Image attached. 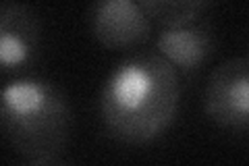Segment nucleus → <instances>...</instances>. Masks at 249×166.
I'll list each match as a JSON object with an SVG mask.
<instances>
[{"mask_svg": "<svg viewBox=\"0 0 249 166\" xmlns=\"http://www.w3.org/2000/svg\"><path fill=\"white\" fill-rule=\"evenodd\" d=\"M42 52V25L31 6L0 2V75H25Z\"/></svg>", "mask_w": 249, "mask_h": 166, "instance_id": "obj_4", "label": "nucleus"}, {"mask_svg": "<svg viewBox=\"0 0 249 166\" xmlns=\"http://www.w3.org/2000/svg\"><path fill=\"white\" fill-rule=\"evenodd\" d=\"M181 104V75L158 52L127 56L100 92V116L114 139L145 146L175 123Z\"/></svg>", "mask_w": 249, "mask_h": 166, "instance_id": "obj_1", "label": "nucleus"}, {"mask_svg": "<svg viewBox=\"0 0 249 166\" xmlns=\"http://www.w3.org/2000/svg\"><path fill=\"white\" fill-rule=\"evenodd\" d=\"M152 23L175 27L197 21L210 0H139Z\"/></svg>", "mask_w": 249, "mask_h": 166, "instance_id": "obj_7", "label": "nucleus"}, {"mask_svg": "<svg viewBox=\"0 0 249 166\" xmlns=\"http://www.w3.org/2000/svg\"><path fill=\"white\" fill-rule=\"evenodd\" d=\"M204 110L218 127L245 133L249 125V62L247 58L224 60L210 75L204 93Z\"/></svg>", "mask_w": 249, "mask_h": 166, "instance_id": "obj_3", "label": "nucleus"}, {"mask_svg": "<svg viewBox=\"0 0 249 166\" xmlns=\"http://www.w3.org/2000/svg\"><path fill=\"white\" fill-rule=\"evenodd\" d=\"M216 50V36L210 25L197 21L185 25L162 27L156 37V52L178 75H193Z\"/></svg>", "mask_w": 249, "mask_h": 166, "instance_id": "obj_6", "label": "nucleus"}, {"mask_svg": "<svg viewBox=\"0 0 249 166\" xmlns=\"http://www.w3.org/2000/svg\"><path fill=\"white\" fill-rule=\"evenodd\" d=\"M89 29L104 48L124 50L150 39L152 21L139 0H93Z\"/></svg>", "mask_w": 249, "mask_h": 166, "instance_id": "obj_5", "label": "nucleus"}, {"mask_svg": "<svg viewBox=\"0 0 249 166\" xmlns=\"http://www.w3.org/2000/svg\"><path fill=\"white\" fill-rule=\"evenodd\" d=\"M71 106L58 85L17 75L0 88V133L25 164H62L71 133Z\"/></svg>", "mask_w": 249, "mask_h": 166, "instance_id": "obj_2", "label": "nucleus"}]
</instances>
